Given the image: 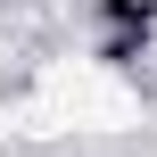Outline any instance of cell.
Masks as SVG:
<instances>
[{"label":"cell","instance_id":"1","mask_svg":"<svg viewBox=\"0 0 157 157\" xmlns=\"http://www.w3.org/2000/svg\"><path fill=\"white\" fill-rule=\"evenodd\" d=\"M50 124H75V132H132V124H141V99H132L124 75H108V66H91V58H58V66L41 75L33 132H50Z\"/></svg>","mask_w":157,"mask_h":157},{"label":"cell","instance_id":"2","mask_svg":"<svg viewBox=\"0 0 157 157\" xmlns=\"http://www.w3.org/2000/svg\"><path fill=\"white\" fill-rule=\"evenodd\" d=\"M149 50H157V41H149Z\"/></svg>","mask_w":157,"mask_h":157}]
</instances>
